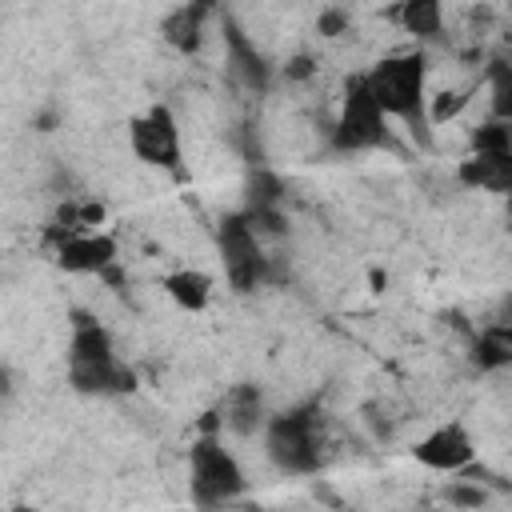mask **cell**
Masks as SVG:
<instances>
[{
	"mask_svg": "<svg viewBox=\"0 0 512 512\" xmlns=\"http://www.w3.org/2000/svg\"><path fill=\"white\" fill-rule=\"evenodd\" d=\"M372 96L380 100V108L388 112V120L408 124L412 136L428 140V56L424 48H396L388 56H380L368 72H364Z\"/></svg>",
	"mask_w": 512,
	"mask_h": 512,
	"instance_id": "cell-1",
	"label": "cell"
},
{
	"mask_svg": "<svg viewBox=\"0 0 512 512\" xmlns=\"http://www.w3.org/2000/svg\"><path fill=\"white\" fill-rule=\"evenodd\" d=\"M68 384L80 396H124L136 388V372L116 356V340L104 324L80 320L68 340Z\"/></svg>",
	"mask_w": 512,
	"mask_h": 512,
	"instance_id": "cell-2",
	"label": "cell"
},
{
	"mask_svg": "<svg viewBox=\"0 0 512 512\" xmlns=\"http://www.w3.org/2000/svg\"><path fill=\"white\" fill-rule=\"evenodd\" d=\"M260 440H264V456L284 476H316L324 464V436L316 408H288L268 416Z\"/></svg>",
	"mask_w": 512,
	"mask_h": 512,
	"instance_id": "cell-3",
	"label": "cell"
},
{
	"mask_svg": "<svg viewBox=\"0 0 512 512\" xmlns=\"http://www.w3.org/2000/svg\"><path fill=\"white\" fill-rule=\"evenodd\" d=\"M188 492L192 504L204 508H228L248 492V476L244 464L236 460L232 448H224L220 436H200L188 452Z\"/></svg>",
	"mask_w": 512,
	"mask_h": 512,
	"instance_id": "cell-4",
	"label": "cell"
},
{
	"mask_svg": "<svg viewBox=\"0 0 512 512\" xmlns=\"http://www.w3.org/2000/svg\"><path fill=\"white\" fill-rule=\"evenodd\" d=\"M388 132H392V120L388 112L380 108V100L372 96L364 72L352 76L344 84V96H340V108H336V120H332V148L336 152H376L388 144Z\"/></svg>",
	"mask_w": 512,
	"mask_h": 512,
	"instance_id": "cell-5",
	"label": "cell"
},
{
	"mask_svg": "<svg viewBox=\"0 0 512 512\" xmlns=\"http://www.w3.org/2000/svg\"><path fill=\"white\" fill-rule=\"evenodd\" d=\"M128 148L140 164L184 176V136H180V120L168 104H148L144 112H136L128 120Z\"/></svg>",
	"mask_w": 512,
	"mask_h": 512,
	"instance_id": "cell-6",
	"label": "cell"
},
{
	"mask_svg": "<svg viewBox=\"0 0 512 512\" xmlns=\"http://www.w3.org/2000/svg\"><path fill=\"white\" fill-rule=\"evenodd\" d=\"M264 236L256 232V224L244 212H228L220 220L216 244H220V264H224V280L236 292H252L264 284L268 276V256H264Z\"/></svg>",
	"mask_w": 512,
	"mask_h": 512,
	"instance_id": "cell-7",
	"label": "cell"
},
{
	"mask_svg": "<svg viewBox=\"0 0 512 512\" xmlns=\"http://www.w3.org/2000/svg\"><path fill=\"white\" fill-rule=\"evenodd\" d=\"M412 460L428 472L456 476V472H468L476 464V440H472L464 420H444L412 444Z\"/></svg>",
	"mask_w": 512,
	"mask_h": 512,
	"instance_id": "cell-8",
	"label": "cell"
},
{
	"mask_svg": "<svg viewBox=\"0 0 512 512\" xmlns=\"http://www.w3.org/2000/svg\"><path fill=\"white\" fill-rule=\"evenodd\" d=\"M116 236L108 232H76L56 244V264L72 276H104L116 264Z\"/></svg>",
	"mask_w": 512,
	"mask_h": 512,
	"instance_id": "cell-9",
	"label": "cell"
},
{
	"mask_svg": "<svg viewBox=\"0 0 512 512\" xmlns=\"http://www.w3.org/2000/svg\"><path fill=\"white\" fill-rule=\"evenodd\" d=\"M456 180L472 192H488L508 200L512 196V148L500 152H468L456 168Z\"/></svg>",
	"mask_w": 512,
	"mask_h": 512,
	"instance_id": "cell-10",
	"label": "cell"
},
{
	"mask_svg": "<svg viewBox=\"0 0 512 512\" xmlns=\"http://www.w3.org/2000/svg\"><path fill=\"white\" fill-rule=\"evenodd\" d=\"M216 412H220L216 424L228 428L232 436H252V432H264V424H268L264 396H260V388H252V384H240V388L224 392V400H220Z\"/></svg>",
	"mask_w": 512,
	"mask_h": 512,
	"instance_id": "cell-11",
	"label": "cell"
},
{
	"mask_svg": "<svg viewBox=\"0 0 512 512\" xmlns=\"http://www.w3.org/2000/svg\"><path fill=\"white\" fill-rule=\"evenodd\" d=\"M164 296L180 308V312H204L212 304V276L200 268H176L160 276Z\"/></svg>",
	"mask_w": 512,
	"mask_h": 512,
	"instance_id": "cell-12",
	"label": "cell"
},
{
	"mask_svg": "<svg viewBox=\"0 0 512 512\" xmlns=\"http://www.w3.org/2000/svg\"><path fill=\"white\" fill-rule=\"evenodd\" d=\"M472 364L480 372H508L512 368V324L488 320L472 340Z\"/></svg>",
	"mask_w": 512,
	"mask_h": 512,
	"instance_id": "cell-13",
	"label": "cell"
},
{
	"mask_svg": "<svg viewBox=\"0 0 512 512\" xmlns=\"http://www.w3.org/2000/svg\"><path fill=\"white\" fill-rule=\"evenodd\" d=\"M212 16L208 4H180L164 16V40L176 48V52H196L200 40H204V20Z\"/></svg>",
	"mask_w": 512,
	"mask_h": 512,
	"instance_id": "cell-14",
	"label": "cell"
},
{
	"mask_svg": "<svg viewBox=\"0 0 512 512\" xmlns=\"http://www.w3.org/2000/svg\"><path fill=\"white\" fill-rule=\"evenodd\" d=\"M392 16H396L400 28L412 32L416 40H436V36H444V4H436V0H408V4L392 8Z\"/></svg>",
	"mask_w": 512,
	"mask_h": 512,
	"instance_id": "cell-15",
	"label": "cell"
},
{
	"mask_svg": "<svg viewBox=\"0 0 512 512\" xmlns=\"http://www.w3.org/2000/svg\"><path fill=\"white\" fill-rule=\"evenodd\" d=\"M228 60H232V72H236L248 88H264V84H268V64H264V56L240 36V28H228Z\"/></svg>",
	"mask_w": 512,
	"mask_h": 512,
	"instance_id": "cell-16",
	"label": "cell"
},
{
	"mask_svg": "<svg viewBox=\"0 0 512 512\" xmlns=\"http://www.w3.org/2000/svg\"><path fill=\"white\" fill-rule=\"evenodd\" d=\"M484 88H488V112L496 124H512V60H492L484 72Z\"/></svg>",
	"mask_w": 512,
	"mask_h": 512,
	"instance_id": "cell-17",
	"label": "cell"
},
{
	"mask_svg": "<svg viewBox=\"0 0 512 512\" xmlns=\"http://www.w3.org/2000/svg\"><path fill=\"white\" fill-rule=\"evenodd\" d=\"M448 504L468 508V512H480V508L488 504V492H484L480 484H464V480H456V484L448 488Z\"/></svg>",
	"mask_w": 512,
	"mask_h": 512,
	"instance_id": "cell-18",
	"label": "cell"
},
{
	"mask_svg": "<svg viewBox=\"0 0 512 512\" xmlns=\"http://www.w3.org/2000/svg\"><path fill=\"white\" fill-rule=\"evenodd\" d=\"M344 24H348V12H340V8H328V12H320V20H316V28H320L324 36H340Z\"/></svg>",
	"mask_w": 512,
	"mask_h": 512,
	"instance_id": "cell-19",
	"label": "cell"
},
{
	"mask_svg": "<svg viewBox=\"0 0 512 512\" xmlns=\"http://www.w3.org/2000/svg\"><path fill=\"white\" fill-rule=\"evenodd\" d=\"M496 320H504V324H512V292L500 300V312H496Z\"/></svg>",
	"mask_w": 512,
	"mask_h": 512,
	"instance_id": "cell-20",
	"label": "cell"
},
{
	"mask_svg": "<svg viewBox=\"0 0 512 512\" xmlns=\"http://www.w3.org/2000/svg\"><path fill=\"white\" fill-rule=\"evenodd\" d=\"M504 232H508V236H512V196H508V200H504Z\"/></svg>",
	"mask_w": 512,
	"mask_h": 512,
	"instance_id": "cell-21",
	"label": "cell"
},
{
	"mask_svg": "<svg viewBox=\"0 0 512 512\" xmlns=\"http://www.w3.org/2000/svg\"><path fill=\"white\" fill-rule=\"evenodd\" d=\"M12 512H36V508H28V504H16V508H12Z\"/></svg>",
	"mask_w": 512,
	"mask_h": 512,
	"instance_id": "cell-22",
	"label": "cell"
},
{
	"mask_svg": "<svg viewBox=\"0 0 512 512\" xmlns=\"http://www.w3.org/2000/svg\"><path fill=\"white\" fill-rule=\"evenodd\" d=\"M176 512H200V508H196V504H192V508H176Z\"/></svg>",
	"mask_w": 512,
	"mask_h": 512,
	"instance_id": "cell-23",
	"label": "cell"
},
{
	"mask_svg": "<svg viewBox=\"0 0 512 512\" xmlns=\"http://www.w3.org/2000/svg\"><path fill=\"white\" fill-rule=\"evenodd\" d=\"M428 512H432V508H428Z\"/></svg>",
	"mask_w": 512,
	"mask_h": 512,
	"instance_id": "cell-24",
	"label": "cell"
}]
</instances>
